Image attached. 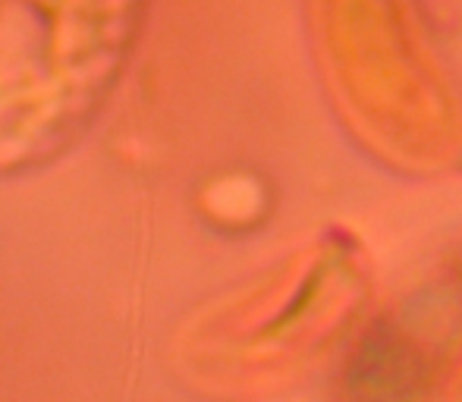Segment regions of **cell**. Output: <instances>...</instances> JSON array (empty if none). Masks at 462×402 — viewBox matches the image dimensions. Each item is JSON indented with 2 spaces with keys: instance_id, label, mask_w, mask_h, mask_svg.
<instances>
[{
  "instance_id": "6da1fadb",
  "label": "cell",
  "mask_w": 462,
  "mask_h": 402,
  "mask_svg": "<svg viewBox=\"0 0 462 402\" xmlns=\"http://www.w3.org/2000/svg\"><path fill=\"white\" fill-rule=\"evenodd\" d=\"M305 35L362 151L406 177L462 173V82L425 0H305Z\"/></svg>"
},
{
  "instance_id": "7a4b0ae2",
  "label": "cell",
  "mask_w": 462,
  "mask_h": 402,
  "mask_svg": "<svg viewBox=\"0 0 462 402\" xmlns=\"http://www.w3.org/2000/svg\"><path fill=\"white\" fill-rule=\"evenodd\" d=\"M462 349V268L371 324L343 374L346 402H425Z\"/></svg>"
},
{
  "instance_id": "3957f363",
  "label": "cell",
  "mask_w": 462,
  "mask_h": 402,
  "mask_svg": "<svg viewBox=\"0 0 462 402\" xmlns=\"http://www.w3.org/2000/svg\"><path fill=\"white\" fill-rule=\"evenodd\" d=\"M459 402H462V399H459Z\"/></svg>"
}]
</instances>
